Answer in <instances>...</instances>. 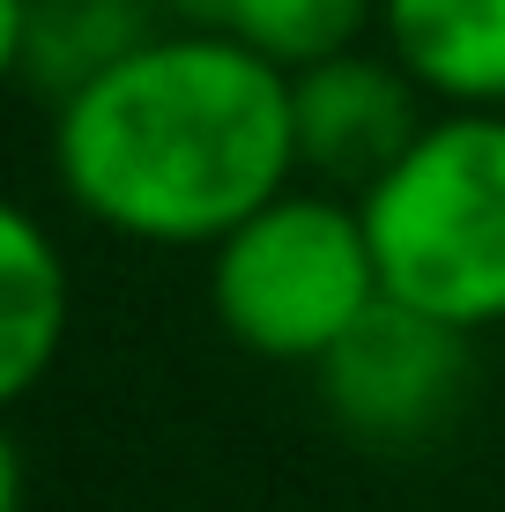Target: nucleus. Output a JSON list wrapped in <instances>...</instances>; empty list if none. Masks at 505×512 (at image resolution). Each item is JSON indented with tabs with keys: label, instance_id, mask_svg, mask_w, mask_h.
<instances>
[{
	"label": "nucleus",
	"instance_id": "nucleus-9",
	"mask_svg": "<svg viewBox=\"0 0 505 512\" xmlns=\"http://www.w3.org/2000/svg\"><path fill=\"white\" fill-rule=\"evenodd\" d=\"M194 30H223V38L253 45L275 67H312L335 60L364 38V23L379 15V0H171Z\"/></svg>",
	"mask_w": 505,
	"mask_h": 512
},
{
	"label": "nucleus",
	"instance_id": "nucleus-3",
	"mask_svg": "<svg viewBox=\"0 0 505 512\" xmlns=\"http://www.w3.org/2000/svg\"><path fill=\"white\" fill-rule=\"evenodd\" d=\"M208 305L238 349L268 364H320L387 297L364 208L335 193H275L223 245H208Z\"/></svg>",
	"mask_w": 505,
	"mask_h": 512
},
{
	"label": "nucleus",
	"instance_id": "nucleus-7",
	"mask_svg": "<svg viewBox=\"0 0 505 512\" xmlns=\"http://www.w3.org/2000/svg\"><path fill=\"white\" fill-rule=\"evenodd\" d=\"M394 60L461 112L505 104V0H379Z\"/></svg>",
	"mask_w": 505,
	"mask_h": 512
},
{
	"label": "nucleus",
	"instance_id": "nucleus-5",
	"mask_svg": "<svg viewBox=\"0 0 505 512\" xmlns=\"http://www.w3.org/2000/svg\"><path fill=\"white\" fill-rule=\"evenodd\" d=\"M424 82L402 60H372V52H335L290 75V119H298V164L320 186H350L357 201L387 179L431 127L416 112Z\"/></svg>",
	"mask_w": 505,
	"mask_h": 512
},
{
	"label": "nucleus",
	"instance_id": "nucleus-2",
	"mask_svg": "<svg viewBox=\"0 0 505 512\" xmlns=\"http://www.w3.org/2000/svg\"><path fill=\"white\" fill-rule=\"evenodd\" d=\"M357 208L394 305L505 327V112L431 119Z\"/></svg>",
	"mask_w": 505,
	"mask_h": 512
},
{
	"label": "nucleus",
	"instance_id": "nucleus-1",
	"mask_svg": "<svg viewBox=\"0 0 505 512\" xmlns=\"http://www.w3.org/2000/svg\"><path fill=\"white\" fill-rule=\"evenodd\" d=\"M60 186L142 245H223L298 171L290 67L223 30L149 38L60 104Z\"/></svg>",
	"mask_w": 505,
	"mask_h": 512
},
{
	"label": "nucleus",
	"instance_id": "nucleus-8",
	"mask_svg": "<svg viewBox=\"0 0 505 512\" xmlns=\"http://www.w3.org/2000/svg\"><path fill=\"white\" fill-rule=\"evenodd\" d=\"M60 334H67V260L30 208H8L0 216V394L23 401L60 364Z\"/></svg>",
	"mask_w": 505,
	"mask_h": 512
},
{
	"label": "nucleus",
	"instance_id": "nucleus-6",
	"mask_svg": "<svg viewBox=\"0 0 505 512\" xmlns=\"http://www.w3.org/2000/svg\"><path fill=\"white\" fill-rule=\"evenodd\" d=\"M149 38H156L149 0H8L0 60L15 67V82L67 104L97 75H112L127 52H142Z\"/></svg>",
	"mask_w": 505,
	"mask_h": 512
},
{
	"label": "nucleus",
	"instance_id": "nucleus-4",
	"mask_svg": "<svg viewBox=\"0 0 505 512\" xmlns=\"http://www.w3.org/2000/svg\"><path fill=\"white\" fill-rule=\"evenodd\" d=\"M312 372H320L327 416H335L357 446L416 453L468 409L476 334L454 327V320H431V312H416V305L379 297Z\"/></svg>",
	"mask_w": 505,
	"mask_h": 512
}]
</instances>
